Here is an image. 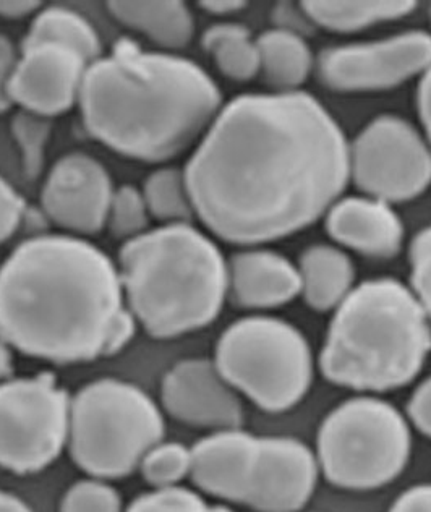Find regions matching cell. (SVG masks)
Here are the masks:
<instances>
[{
	"label": "cell",
	"instance_id": "obj_1",
	"mask_svg": "<svg viewBox=\"0 0 431 512\" xmlns=\"http://www.w3.org/2000/svg\"><path fill=\"white\" fill-rule=\"evenodd\" d=\"M184 175L195 216L214 235L265 244L331 210L350 177L349 146L308 93L242 94L218 112Z\"/></svg>",
	"mask_w": 431,
	"mask_h": 512
},
{
	"label": "cell",
	"instance_id": "obj_2",
	"mask_svg": "<svg viewBox=\"0 0 431 512\" xmlns=\"http://www.w3.org/2000/svg\"><path fill=\"white\" fill-rule=\"evenodd\" d=\"M119 268L72 235H38L0 266V334L47 362H93L124 349L137 331Z\"/></svg>",
	"mask_w": 431,
	"mask_h": 512
},
{
	"label": "cell",
	"instance_id": "obj_3",
	"mask_svg": "<svg viewBox=\"0 0 431 512\" xmlns=\"http://www.w3.org/2000/svg\"><path fill=\"white\" fill-rule=\"evenodd\" d=\"M221 103V91L200 65L143 51L129 38L90 64L78 98L96 140L145 163L184 153L213 124Z\"/></svg>",
	"mask_w": 431,
	"mask_h": 512
},
{
	"label": "cell",
	"instance_id": "obj_4",
	"mask_svg": "<svg viewBox=\"0 0 431 512\" xmlns=\"http://www.w3.org/2000/svg\"><path fill=\"white\" fill-rule=\"evenodd\" d=\"M119 274L129 310L151 338L205 328L227 297L221 250L187 222L127 240L120 248Z\"/></svg>",
	"mask_w": 431,
	"mask_h": 512
},
{
	"label": "cell",
	"instance_id": "obj_5",
	"mask_svg": "<svg viewBox=\"0 0 431 512\" xmlns=\"http://www.w3.org/2000/svg\"><path fill=\"white\" fill-rule=\"evenodd\" d=\"M430 350V320L414 292L373 279L336 308L320 365L339 386L380 393L414 380Z\"/></svg>",
	"mask_w": 431,
	"mask_h": 512
},
{
	"label": "cell",
	"instance_id": "obj_6",
	"mask_svg": "<svg viewBox=\"0 0 431 512\" xmlns=\"http://www.w3.org/2000/svg\"><path fill=\"white\" fill-rule=\"evenodd\" d=\"M164 428L161 410L143 389L103 378L73 397L67 448L83 472L111 482L138 470L143 456L163 441Z\"/></svg>",
	"mask_w": 431,
	"mask_h": 512
},
{
	"label": "cell",
	"instance_id": "obj_7",
	"mask_svg": "<svg viewBox=\"0 0 431 512\" xmlns=\"http://www.w3.org/2000/svg\"><path fill=\"white\" fill-rule=\"evenodd\" d=\"M235 391L268 412L292 409L313 378L312 352L299 329L269 316L235 321L222 333L214 359Z\"/></svg>",
	"mask_w": 431,
	"mask_h": 512
},
{
	"label": "cell",
	"instance_id": "obj_8",
	"mask_svg": "<svg viewBox=\"0 0 431 512\" xmlns=\"http://www.w3.org/2000/svg\"><path fill=\"white\" fill-rule=\"evenodd\" d=\"M410 433L396 407L355 397L334 409L318 435V464L329 482L347 490H373L401 474Z\"/></svg>",
	"mask_w": 431,
	"mask_h": 512
},
{
	"label": "cell",
	"instance_id": "obj_9",
	"mask_svg": "<svg viewBox=\"0 0 431 512\" xmlns=\"http://www.w3.org/2000/svg\"><path fill=\"white\" fill-rule=\"evenodd\" d=\"M72 397L49 373L0 383V467L43 472L69 446Z\"/></svg>",
	"mask_w": 431,
	"mask_h": 512
},
{
	"label": "cell",
	"instance_id": "obj_10",
	"mask_svg": "<svg viewBox=\"0 0 431 512\" xmlns=\"http://www.w3.org/2000/svg\"><path fill=\"white\" fill-rule=\"evenodd\" d=\"M355 185L385 203L414 200L431 184V150L399 117L381 116L363 128L349 148Z\"/></svg>",
	"mask_w": 431,
	"mask_h": 512
},
{
	"label": "cell",
	"instance_id": "obj_11",
	"mask_svg": "<svg viewBox=\"0 0 431 512\" xmlns=\"http://www.w3.org/2000/svg\"><path fill=\"white\" fill-rule=\"evenodd\" d=\"M431 67V35L407 31L378 43L325 49L318 59L321 82L344 93L396 88Z\"/></svg>",
	"mask_w": 431,
	"mask_h": 512
},
{
	"label": "cell",
	"instance_id": "obj_12",
	"mask_svg": "<svg viewBox=\"0 0 431 512\" xmlns=\"http://www.w3.org/2000/svg\"><path fill=\"white\" fill-rule=\"evenodd\" d=\"M318 461L294 438H257L245 466L239 504L258 512H297L312 498Z\"/></svg>",
	"mask_w": 431,
	"mask_h": 512
},
{
	"label": "cell",
	"instance_id": "obj_13",
	"mask_svg": "<svg viewBox=\"0 0 431 512\" xmlns=\"http://www.w3.org/2000/svg\"><path fill=\"white\" fill-rule=\"evenodd\" d=\"M114 187L98 159L85 153L60 158L44 182L41 205L54 224L75 234H98L107 222Z\"/></svg>",
	"mask_w": 431,
	"mask_h": 512
},
{
	"label": "cell",
	"instance_id": "obj_14",
	"mask_svg": "<svg viewBox=\"0 0 431 512\" xmlns=\"http://www.w3.org/2000/svg\"><path fill=\"white\" fill-rule=\"evenodd\" d=\"M88 67L90 64L70 47H25L10 82V99L23 111L47 119L64 114L78 103Z\"/></svg>",
	"mask_w": 431,
	"mask_h": 512
},
{
	"label": "cell",
	"instance_id": "obj_15",
	"mask_svg": "<svg viewBox=\"0 0 431 512\" xmlns=\"http://www.w3.org/2000/svg\"><path fill=\"white\" fill-rule=\"evenodd\" d=\"M161 399L169 415L192 427L232 430L244 422L239 396L211 360L174 365L164 376Z\"/></svg>",
	"mask_w": 431,
	"mask_h": 512
},
{
	"label": "cell",
	"instance_id": "obj_16",
	"mask_svg": "<svg viewBox=\"0 0 431 512\" xmlns=\"http://www.w3.org/2000/svg\"><path fill=\"white\" fill-rule=\"evenodd\" d=\"M326 229L339 244L373 258H391L401 250L404 227L385 201L346 198L328 213Z\"/></svg>",
	"mask_w": 431,
	"mask_h": 512
},
{
	"label": "cell",
	"instance_id": "obj_17",
	"mask_svg": "<svg viewBox=\"0 0 431 512\" xmlns=\"http://www.w3.org/2000/svg\"><path fill=\"white\" fill-rule=\"evenodd\" d=\"M299 294V269L279 253L248 250L227 265V295L237 307H281Z\"/></svg>",
	"mask_w": 431,
	"mask_h": 512
},
{
	"label": "cell",
	"instance_id": "obj_18",
	"mask_svg": "<svg viewBox=\"0 0 431 512\" xmlns=\"http://www.w3.org/2000/svg\"><path fill=\"white\" fill-rule=\"evenodd\" d=\"M300 294L318 312L338 308L354 286L355 269L346 253L328 245L303 252L299 265Z\"/></svg>",
	"mask_w": 431,
	"mask_h": 512
},
{
	"label": "cell",
	"instance_id": "obj_19",
	"mask_svg": "<svg viewBox=\"0 0 431 512\" xmlns=\"http://www.w3.org/2000/svg\"><path fill=\"white\" fill-rule=\"evenodd\" d=\"M112 17L140 31L164 49H184L195 33L192 13L179 0L163 2H107Z\"/></svg>",
	"mask_w": 431,
	"mask_h": 512
},
{
	"label": "cell",
	"instance_id": "obj_20",
	"mask_svg": "<svg viewBox=\"0 0 431 512\" xmlns=\"http://www.w3.org/2000/svg\"><path fill=\"white\" fill-rule=\"evenodd\" d=\"M257 47L260 73L279 93L295 91L312 72V52L292 31H266L257 39Z\"/></svg>",
	"mask_w": 431,
	"mask_h": 512
},
{
	"label": "cell",
	"instance_id": "obj_21",
	"mask_svg": "<svg viewBox=\"0 0 431 512\" xmlns=\"http://www.w3.org/2000/svg\"><path fill=\"white\" fill-rule=\"evenodd\" d=\"M38 44H59L77 51L88 64L101 59L103 44L91 23L65 7H47L31 23L22 49Z\"/></svg>",
	"mask_w": 431,
	"mask_h": 512
},
{
	"label": "cell",
	"instance_id": "obj_22",
	"mask_svg": "<svg viewBox=\"0 0 431 512\" xmlns=\"http://www.w3.org/2000/svg\"><path fill=\"white\" fill-rule=\"evenodd\" d=\"M415 2L404 0H365V2H302L303 12L316 25L329 31L350 33L376 23L389 22L414 12Z\"/></svg>",
	"mask_w": 431,
	"mask_h": 512
},
{
	"label": "cell",
	"instance_id": "obj_23",
	"mask_svg": "<svg viewBox=\"0 0 431 512\" xmlns=\"http://www.w3.org/2000/svg\"><path fill=\"white\" fill-rule=\"evenodd\" d=\"M201 44L227 78L248 82L260 73L257 41L250 31L235 23H219L206 30Z\"/></svg>",
	"mask_w": 431,
	"mask_h": 512
},
{
	"label": "cell",
	"instance_id": "obj_24",
	"mask_svg": "<svg viewBox=\"0 0 431 512\" xmlns=\"http://www.w3.org/2000/svg\"><path fill=\"white\" fill-rule=\"evenodd\" d=\"M141 192L151 216L159 221H166L167 224H188L195 216L184 171H179L175 167H164L153 172L146 179Z\"/></svg>",
	"mask_w": 431,
	"mask_h": 512
},
{
	"label": "cell",
	"instance_id": "obj_25",
	"mask_svg": "<svg viewBox=\"0 0 431 512\" xmlns=\"http://www.w3.org/2000/svg\"><path fill=\"white\" fill-rule=\"evenodd\" d=\"M138 470L153 490L180 487L192 474V449L175 441H159L143 456Z\"/></svg>",
	"mask_w": 431,
	"mask_h": 512
},
{
	"label": "cell",
	"instance_id": "obj_26",
	"mask_svg": "<svg viewBox=\"0 0 431 512\" xmlns=\"http://www.w3.org/2000/svg\"><path fill=\"white\" fill-rule=\"evenodd\" d=\"M106 224L116 239H125V242L145 234L150 224V211L143 192L133 185H122L114 190Z\"/></svg>",
	"mask_w": 431,
	"mask_h": 512
},
{
	"label": "cell",
	"instance_id": "obj_27",
	"mask_svg": "<svg viewBox=\"0 0 431 512\" xmlns=\"http://www.w3.org/2000/svg\"><path fill=\"white\" fill-rule=\"evenodd\" d=\"M52 125L47 117L20 111L13 116L12 133L22 150L23 169L31 180L43 171L44 150L51 137Z\"/></svg>",
	"mask_w": 431,
	"mask_h": 512
},
{
	"label": "cell",
	"instance_id": "obj_28",
	"mask_svg": "<svg viewBox=\"0 0 431 512\" xmlns=\"http://www.w3.org/2000/svg\"><path fill=\"white\" fill-rule=\"evenodd\" d=\"M60 512H125V509L122 496L109 480L88 477L65 491Z\"/></svg>",
	"mask_w": 431,
	"mask_h": 512
},
{
	"label": "cell",
	"instance_id": "obj_29",
	"mask_svg": "<svg viewBox=\"0 0 431 512\" xmlns=\"http://www.w3.org/2000/svg\"><path fill=\"white\" fill-rule=\"evenodd\" d=\"M125 512H234L226 506L206 503L195 491L184 487L151 490L137 496Z\"/></svg>",
	"mask_w": 431,
	"mask_h": 512
},
{
	"label": "cell",
	"instance_id": "obj_30",
	"mask_svg": "<svg viewBox=\"0 0 431 512\" xmlns=\"http://www.w3.org/2000/svg\"><path fill=\"white\" fill-rule=\"evenodd\" d=\"M410 265L415 297L431 320V226L415 235L410 245Z\"/></svg>",
	"mask_w": 431,
	"mask_h": 512
},
{
	"label": "cell",
	"instance_id": "obj_31",
	"mask_svg": "<svg viewBox=\"0 0 431 512\" xmlns=\"http://www.w3.org/2000/svg\"><path fill=\"white\" fill-rule=\"evenodd\" d=\"M25 213V201L15 192V188L0 177V244L17 232Z\"/></svg>",
	"mask_w": 431,
	"mask_h": 512
},
{
	"label": "cell",
	"instance_id": "obj_32",
	"mask_svg": "<svg viewBox=\"0 0 431 512\" xmlns=\"http://www.w3.org/2000/svg\"><path fill=\"white\" fill-rule=\"evenodd\" d=\"M17 64L18 57L15 46L7 36L0 33V114L9 111L13 106L9 88Z\"/></svg>",
	"mask_w": 431,
	"mask_h": 512
},
{
	"label": "cell",
	"instance_id": "obj_33",
	"mask_svg": "<svg viewBox=\"0 0 431 512\" xmlns=\"http://www.w3.org/2000/svg\"><path fill=\"white\" fill-rule=\"evenodd\" d=\"M409 415L415 427L431 438V378L423 381L410 397Z\"/></svg>",
	"mask_w": 431,
	"mask_h": 512
},
{
	"label": "cell",
	"instance_id": "obj_34",
	"mask_svg": "<svg viewBox=\"0 0 431 512\" xmlns=\"http://www.w3.org/2000/svg\"><path fill=\"white\" fill-rule=\"evenodd\" d=\"M389 512H431V485L410 488L397 498Z\"/></svg>",
	"mask_w": 431,
	"mask_h": 512
},
{
	"label": "cell",
	"instance_id": "obj_35",
	"mask_svg": "<svg viewBox=\"0 0 431 512\" xmlns=\"http://www.w3.org/2000/svg\"><path fill=\"white\" fill-rule=\"evenodd\" d=\"M417 101H419L420 119L431 143V67L423 73Z\"/></svg>",
	"mask_w": 431,
	"mask_h": 512
},
{
	"label": "cell",
	"instance_id": "obj_36",
	"mask_svg": "<svg viewBox=\"0 0 431 512\" xmlns=\"http://www.w3.org/2000/svg\"><path fill=\"white\" fill-rule=\"evenodd\" d=\"M41 7V2L36 0H0V17L9 20H20L36 12Z\"/></svg>",
	"mask_w": 431,
	"mask_h": 512
},
{
	"label": "cell",
	"instance_id": "obj_37",
	"mask_svg": "<svg viewBox=\"0 0 431 512\" xmlns=\"http://www.w3.org/2000/svg\"><path fill=\"white\" fill-rule=\"evenodd\" d=\"M245 2H237V0H206L200 2V7L206 12L214 13V15H227V13L239 12L244 9Z\"/></svg>",
	"mask_w": 431,
	"mask_h": 512
},
{
	"label": "cell",
	"instance_id": "obj_38",
	"mask_svg": "<svg viewBox=\"0 0 431 512\" xmlns=\"http://www.w3.org/2000/svg\"><path fill=\"white\" fill-rule=\"evenodd\" d=\"M0 512H33V509L20 496L0 490Z\"/></svg>",
	"mask_w": 431,
	"mask_h": 512
},
{
	"label": "cell",
	"instance_id": "obj_39",
	"mask_svg": "<svg viewBox=\"0 0 431 512\" xmlns=\"http://www.w3.org/2000/svg\"><path fill=\"white\" fill-rule=\"evenodd\" d=\"M12 352L10 346L7 344L2 334H0V383L9 380L10 373H12Z\"/></svg>",
	"mask_w": 431,
	"mask_h": 512
},
{
	"label": "cell",
	"instance_id": "obj_40",
	"mask_svg": "<svg viewBox=\"0 0 431 512\" xmlns=\"http://www.w3.org/2000/svg\"><path fill=\"white\" fill-rule=\"evenodd\" d=\"M430 18H431V10H430Z\"/></svg>",
	"mask_w": 431,
	"mask_h": 512
}]
</instances>
